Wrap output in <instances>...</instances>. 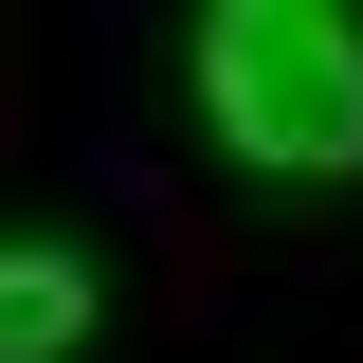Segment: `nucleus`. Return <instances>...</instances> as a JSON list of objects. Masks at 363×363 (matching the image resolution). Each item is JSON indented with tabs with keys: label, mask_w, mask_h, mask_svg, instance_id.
<instances>
[{
	"label": "nucleus",
	"mask_w": 363,
	"mask_h": 363,
	"mask_svg": "<svg viewBox=\"0 0 363 363\" xmlns=\"http://www.w3.org/2000/svg\"><path fill=\"white\" fill-rule=\"evenodd\" d=\"M200 128L255 182H345L363 164V18H327V0H218L200 18Z\"/></svg>",
	"instance_id": "f257e3e1"
},
{
	"label": "nucleus",
	"mask_w": 363,
	"mask_h": 363,
	"mask_svg": "<svg viewBox=\"0 0 363 363\" xmlns=\"http://www.w3.org/2000/svg\"><path fill=\"white\" fill-rule=\"evenodd\" d=\"M91 255H55V236H0V363H73L91 345Z\"/></svg>",
	"instance_id": "f03ea898"
}]
</instances>
